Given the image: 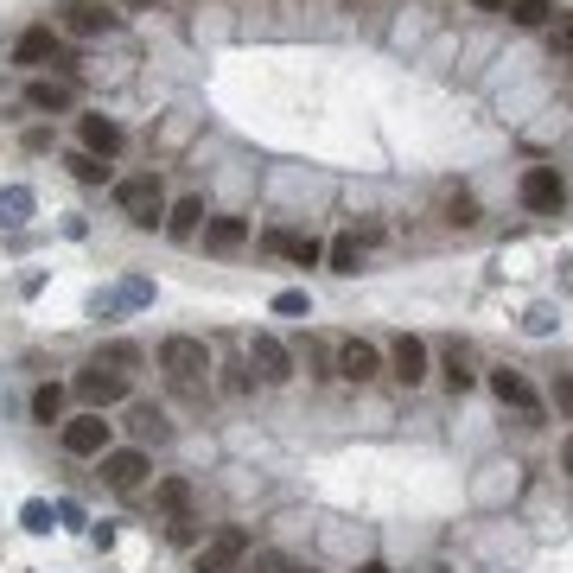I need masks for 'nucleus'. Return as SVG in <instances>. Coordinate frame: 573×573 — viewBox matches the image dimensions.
<instances>
[{"label": "nucleus", "instance_id": "3", "mask_svg": "<svg viewBox=\"0 0 573 573\" xmlns=\"http://www.w3.org/2000/svg\"><path fill=\"white\" fill-rule=\"evenodd\" d=\"M242 554H249V529H217V535H204V548L191 554V573H230Z\"/></svg>", "mask_w": 573, "mask_h": 573}, {"label": "nucleus", "instance_id": "14", "mask_svg": "<svg viewBox=\"0 0 573 573\" xmlns=\"http://www.w3.org/2000/svg\"><path fill=\"white\" fill-rule=\"evenodd\" d=\"M242 242H249V223H242V217H211V223H204V249H211V255H236Z\"/></svg>", "mask_w": 573, "mask_h": 573}, {"label": "nucleus", "instance_id": "22", "mask_svg": "<svg viewBox=\"0 0 573 573\" xmlns=\"http://www.w3.org/2000/svg\"><path fill=\"white\" fill-rule=\"evenodd\" d=\"M510 20L535 32V26H548V20H554V7H548V0H510Z\"/></svg>", "mask_w": 573, "mask_h": 573}, {"label": "nucleus", "instance_id": "18", "mask_svg": "<svg viewBox=\"0 0 573 573\" xmlns=\"http://www.w3.org/2000/svg\"><path fill=\"white\" fill-rule=\"evenodd\" d=\"M128 427H134V440H141V446H160L166 433H172L160 408H134V414H128Z\"/></svg>", "mask_w": 573, "mask_h": 573}, {"label": "nucleus", "instance_id": "11", "mask_svg": "<svg viewBox=\"0 0 573 573\" xmlns=\"http://www.w3.org/2000/svg\"><path fill=\"white\" fill-rule=\"evenodd\" d=\"M121 141H128V134H121L109 115H83V153H96V160H115Z\"/></svg>", "mask_w": 573, "mask_h": 573}, {"label": "nucleus", "instance_id": "28", "mask_svg": "<svg viewBox=\"0 0 573 573\" xmlns=\"http://www.w3.org/2000/svg\"><path fill=\"white\" fill-rule=\"evenodd\" d=\"M446 223H478V204H472V191H453V198H446Z\"/></svg>", "mask_w": 573, "mask_h": 573}, {"label": "nucleus", "instance_id": "17", "mask_svg": "<svg viewBox=\"0 0 573 573\" xmlns=\"http://www.w3.org/2000/svg\"><path fill=\"white\" fill-rule=\"evenodd\" d=\"M71 83H64V77H32L26 83V102H32V109H71Z\"/></svg>", "mask_w": 573, "mask_h": 573}, {"label": "nucleus", "instance_id": "12", "mask_svg": "<svg viewBox=\"0 0 573 573\" xmlns=\"http://www.w3.org/2000/svg\"><path fill=\"white\" fill-rule=\"evenodd\" d=\"M64 13H71V32H83V39H96V32H115V26H121V13H109L102 0H71Z\"/></svg>", "mask_w": 573, "mask_h": 573}, {"label": "nucleus", "instance_id": "2", "mask_svg": "<svg viewBox=\"0 0 573 573\" xmlns=\"http://www.w3.org/2000/svg\"><path fill=\"white\" fill-rule=\"evenodd\" d=\"M115 204L128 211L134 230H153V223H160V211H166L160 179H153V172H134V179H121V185H115Z\"/></svg>", "mask_w": 573, "mask_h": 573}, {"label": "nucleus", "instance_id": "32", "mask_svg": "<svg viewBox=\"0 0 573 573\" xmlns=\"http://www.w3.org/2000/svg\"><path fill=\"white\" fill-rule=\"evenodd\" d=\"M230 573H274V554H255V561H236Z\"/></svg>", "mask_w": 573, "mask_h": 573}, {"label": "nucleus", "instance_id": "23", "mask_svg": "<svg viewBox=\"0 0 573 573\" xmlns=\"http://www.w3.org/2000/svg\"><path fill=\"white\" fill-rule=\"evenodd\" d=\"M20 523H26L32 535H51V529H58V510H51V503H45V497H32V503H26V510H20Z\"/></svg>", "mask_w": 573, "mask_h": 573}, {"label": "nucleus", "instance_id": "13", "mask_svg": "<svg viewBox=\"0 0 573 573\" xmlns=\"http://www.w3.org/2000/svg\"><path fill=\"white\" fill-rule=\"evenodd\" d=\"M389 370H395V382H421L427 376V344L421 338H395V351H389Z\"/></svg>", "mask_w": 573, "mask_h": 573}, {"label": "nucleus", "instance_id": "34", "mask_svg": "<svg viewBox=\"0 0 573 573\" xmlns=\"http://www.w3.org/2000/svg\"><path fill=\"white\" fill-rule=\"evenodd\" d=\"M561 465H567V472H573V440H561Z\"/></svg>", "mask_w": 573, "mask_h": 573}, {"label": "nucleus", "instance_id": "36", "mask_svg": "<svg viewBox=\"0 0 573 573\" xmlns=\"http://www.w3.org/2000/svg\"><path fill=\"white\" fill-rule=\"evenodd\" d=\"M478 7H484V13H497V7H510V0H478Z\"/></svg>", "mask_w": 573, "mask_h": 573}, {"label": "nucleus", "instance_id": "5", "mask_svg": "<svg viewBox=\"0 0 573 573\" xmlns=\"http://www.w3.org/2000/svg\"><path fill=\"white\" fill-rule=\"evenodd\" d=\"M249 370H255V382H287V376H293V351H287L281 338L255 332V338H249Z\"/></svg>", "mask_w": 573, "mask_h": 573}, {"label": "nucleus", "instance_id": "26", "mask_svg": "<svg viewBox=\"0 0 573 573\" xmlns=\"http://www.w3.org/2000/svg\"><path fill=\"white\" fill-rule=\"evenodd\" d=\"M274 312H281V319H306V312H312L306 287H281V293H274Z\"/></svg>", "mask_w": 573, "mask_h": 573}, {"label": "nucleus", "instance_id": "15", "mask_svg": "<svg viewBox=\"0 0 573 573\" xmlns=\"http://www.w3.org/2000/svg\"><path fill=\"white\" fill-rule=\"evenodd\" d=\"M45 58H58V32H51V26H26L20 45H13V64H45Z\"/></svg>", "mask_w": 573, "mask_h": 573}, {"label": "nucleus", "instance_id": "38", "mask_svg": "<svg viewBox=\"0 0 573 573\" xmlns=\"http://www.w3.org/2000/svg\"><path fill=\"white\" fill-rule=\"evenodd\" d=\"M134 7H147V0H134Z\"/></svg>", "mask_w": 573, "mask_h": 573}, {"label": "nucleus", "instance_id": "24", "mask_svg": "<svg viewBox=\"0 0 573 573\" xmlns=\"http://www.w3.org/2000/svg\"><path fill=\"white\" fill-rule=\"evenodd\" d=\"M357 249H363V242H357V236H338V242H332V249H325V262H332L338 274H357Z\"/></svg>", "mask_w": 573, "mask_h": 573}, {"label": "nucleus", "instance_id": "9", "mask_svg": "<svg viewBox=\"0 0 573 573\" xmlns=\"http://www.w3.org/2000/svg\"><path fill=\"white\" fill-rule=\"evenodd\" d=\"M102 478H109L115 491H134V484L147 478V453H141V446H121V453H102Z\"/></svg>", "mask_w": 573, "mask_h": 573}, {"label": "nucleus", "instance_id": "10", "mask_svg": "<svg viewBox=\"0 0 573 573\" xmlns=\"http://www.w3.org/2000/svg\"><path fill=\"white\" fill-rule=\"evenodd\" d=\"M491 389H497V402H510L523 414H542V395H535V382L523 370H491Z\"/></svg>", "mask_w": 573, "mask_h": 573}, {"label": "nucleus", "instance_id": "7", "mask_svg": "<svg viewBox=\"0 0 573 573\" xmlns=\"http://www.w3.org/2000/svg\"><path fill=\"white\" fill-rule=\"evenodd\" d=\"M561 198H567V185H561L554 166H529L523 172V204L529 211H561Z\"/></svg>", "mask_w": 573, "mask_h": 573}, {"label": "nucleus", "instance_id": "20", "mask_svg": "<svg viewBox=\"0 0 573 573\" xmlns=\"http://www.w3.org/2000/svg\"><path fill=\"white\" fill-rule=\"evenodd\" d=\"M268 249H281V255H293V262H306V268H312V262H319V255H325V249H319V242H312V236H281V230L268 236Z\"/></svg>", "mask_w": 573, "mask_h": 573}, {"label": "nucleus", "instance_id": "31", "mask_svg": "<svg viewBox=\"0 0 573 573\" xmlns=\"http://www.w3.org/2000/svg\"><path fill=\"white\" fill-rule=\"evenodd\" d=\"M446 382H453V389H472V370H465V363H459V351L446 357Z\"/></svg>", "mask_w": 573, "mask_h": 573}, {"label": "nucleus", "instance_id": "16", "mask_svg": "<svg viewBox=\"0 0 573 573\" xmlns=\"http://www.w3.org/2000/svg\"><path fill=\"white\" fill-rule=\"evenodd\" d=\"M32 211H39V198H32L26 185H7V191H0V230H26Z\"/></svg>", "mask_w": 573, "mask_h": 573}, {"label": "nucleus", "instance_id": "33", "mask_svg": "<svg viewBox=\"0 0 573 573\" xmlns=\"http://www.w3.org/2000/svg\"><path fill=\"white\" fill-rule=\"evenodd\" d=\"M554 402H561V408H573V382H554Z\"/></svg>", "mask_w": 573, "mask_h": 573}, {"label": "nucleus", "instance_id": "29", "mask_svg": "<svg viewBox=\"0 0 573 573\" xmlns=\"http://www.w3.org/2000/svg\"><path fill=\"white\" fill-rule=\"evenodd\" d=\"M96 363H109V370H128V363H141V351H134V344H102Z\"/></svg>", "mask_w": 573, "mask_h": 573}, {"label": "nucleus", "instance_id": "4", "mask_svg": "<svg viewBox=\"0 0 573 573\" xmlns=\"http://www.w3.org/2000/svg\"><path fill=\"white\" fill-rule=\"evenodd\" d=\"M64 453L71 459H102L109 453V421L90 408V414H77V421H64Z\"/></svg>", "mask_w": 573, "mask_h": 573}, {"label": "nucleus", "instance_id": "21", "mask_svg": "<svg viewBox=\"0 0 573 573\" xmlns=\"http://www.w3.org/2000/svg\"><path fill=\"white\" fill-rule=\"evenodd\" d=\"M32 414H39L45 427L64 421V389H58V382H39V389H32Z\"/></svg>", "mask_w": 573, "mask_h": 573}, {"label": "nucleus", "instance_id": "35", "mask_svg": "<svg viewBox=\"0 0 573 573\" xmlns=\"http://www.w3.org/2000/svg\"><path fill=\"white\" fill-rule=\"evenodd\" d=\"M357 573H389V567H382V561H363V567H357Z\"/></svg>", "mask_w": 573, "mask_h": 573}, {"label": "nucleus", "instance_id": "8", "mask_svg": "<svg viewBox=\"0 0 573 573\" xmlns=\"http://www.w3.org/2000/svg\"><path fill=\"white\" fill-rule=\"evenodd\" d=\"M338 376H344V382L382 376V351H376V344H363V338H344V344H338Z\"/></svg>", "mask_w": 573, "mask_h": 573}, {"label": "nucleus", "instance_id": "1", "mask_svg": "<svg viewBox=\"0 0 573 573\" xmlns=\"http://www.w3.org/2000/svg\"><path fill=\"white\" fill-rule=\"evenodd\" d=\"M160 363H166V376L179 382L185 395H198L204 376H211V351H204L198 338H166V344H160Z\"/></svg>", "mask_w": 573, "mask_h": 573}, {"label": "nucleus", "instance_id": "25", "mask_svg": "<svg viewBox=\"0 0 573 573\" xmlns=\"http://www.w3.org/2000/svg\"><path fill=\"white\" fill-rule=\"evenodd\" d=\"M64 166H71L83 185H102V179H109V166H102L96 153H83V147H77V153H71V160H64Z\"/></svg>", "mask_w": 573, "mask_h": 573}, {"label": "nucleus", "instance_id": "37", "mask_svg": "<svg viewBox=\"0 0 573 573\" xmlns=\"http://www.w3.org/2000/svg\"><path fill=\"white\" fill-rule=\"evenodd\" d=\"M567 287H573V262H567Z\"/></svg>", "mask_w": 573, "mask_h": 573}, {"label": "nucleus", "instance_id": "19", "mask_svg": "<svg viewBox=\"0 0 573 573\" xmlns=\"http://www.w3.org/2000/svg\"><path fill=\"white\" fill-rule=\"evenodd\" d=\"M198 223H204V198H179L172 217H166V230L172 236H198Z\"/></svg>", "mask_w": 573, "mask_h": 573}, {"label": "nucleus", "instance_id": "6", "mask_svg": "<svg viewBox=\"0 0 573 573\" xmlns=\"http://www.w3.org/2000/svg\"><path fill=\"white\" fill-rule=\"evenodd\" d=\"M77 395L90 408H109V402L128 395V382H121V370H109V363H83V370H77Z\"/></svg>", "mask_w": 573, "mask_h": 573}, {"label": "nucleus", "instance_id": "30", "mask_svg": "<svg viewBox=\"0 0 573 573\" xmlns=\"http://www.w3.org/2000/svg\"><path fill=\"white\" fill-rule=\"evenodd\" d=\"M548 45L561 51V58H573V13H561V20H554V32H548Z\"/></svg>", "mask_w": 573, "mask_h": 573}, {"label": "nucleus", "instance_id": "27", "mask_svg": "<svg viewBox=\"0 0 573 573\" xmlns=\"http://www.w3.org/2000/svg\"><path fill=\"white\" fill-rule=\"evenodd\" d=\"M160 503H166L172 516H185V510H191V484H185V478H166V484H160Z\"/></svg>", "mask_w": 573, "mask_h": 573}]
</instances>
